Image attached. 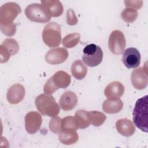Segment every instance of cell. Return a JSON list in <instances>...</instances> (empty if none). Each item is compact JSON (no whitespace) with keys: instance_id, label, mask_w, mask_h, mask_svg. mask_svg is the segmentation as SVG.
<instances>
[{"instance_id":"obj_1","label":"cell","mask_w":148,"mask_h":148,"mask_svg":"<svg viewBox=\"0 0 148 148\" xmlns=\"http://www.w3.org/2000/svg\"><path fill=\"white\" fill-rule=\"evenodd\" d=\"M147 95L138 99L133 110V121L135 125L141 131L147 132L148 101Z\"/></svg>"},{"instance_id":"obj_2","label":"cell","mask_w":148,"mask_h":148,"mask_svg":"<svg viewBox=\"0 0 148 148\" xmlns=\"http://www.w3.org/2000/svg\"><path fill=\"white\" fill-rule=\"evenodd\" d=\"M35 103L38 110L43 116L54 117L60 112V106L51 95L40 94L36 97Z\"/></svg>"},{"instance_id":"obj_3","label":"cell","mask_w":148,"mask_h":148,"mask_svg":"<svg viewBox=\"0 0 148 148\" xmlns=\"http://www.w3.org/2000/svg\"><path fill=\"white\" fill-rule=\"evenodd\" d=\"M42 39L49 47L58 46L61 42L60 25L55 22L47 24L43 30Z\"/></svg>"},{"instance_id":"obj_4","label":"cell","mask_w":148,"mask_h":148,"mask_svg":"<svg viewBox=\"0 0 148 148\" xmlns=\"http://www.w3.org/2000/svg\"><path fill=\"white\" fill-rule=\"evenodd\" d=\"M25 14L28 20L36 23H46L51 18L47 9L40 3H32L28 5L25 9Z\"/></svg>"},{"instance_id":"obj_5","label":"cell","mask_w":148,"mask_h":148,"mask_svg":"<svg viewBox=\"0 0 148 148\" xmlns=\"http://www.w3.org/2000/svg\"><path fill=\"white\" fill-rule=\"evenodd\" d=\"M83 61L88 66H96L102 61L103 51L101 48L95 44L87 45L83 49Z\"/></svg>"},{"instance_id":"obj_6","label":"cell","mask_w":148,"mask_h":148,"mask_svg":"<svg viewBox=\"0 0 148 148\" xmlns=\"http://www.w3.org/2000/svg\"><path fill=\"white\" fill-rule=\"evenodd\" d=\"M20 6L14 2H8L0 8V25H7L13 21L21 13Z\"/></svg>"},{"instance_id":"obj_7","label":"cell","mask_w":148,"mask_h":148,"mask_svg":"<svg viewBox=\"0 0 148 148\" xmlns=\"http://www.w3.org/2000/svg\"><path fill=\"white\" fill-rule=\"evenodd\" d=\"M126 46V40L123 33L120 30H114L110 34L108 46L110 51L114 54H121Z\"/></svg>"},{"instance_id":"obj_8","label":"cell","mask_w":148,"mask_h":148,"mask_svg":"<svg viewBox=\"0 0 148 148\" xmlns=\"http://www.w3.org/2000/svg\"><path fill=\"white\" fill-rule=\"evenodd\" d=\"M68 57V52L64 47L49 50L45 55L46 61L51 65H57L65 62Z\"/></svg>"},{"instance_id":"obj_9","label":"cell","mask_w":148,"mask_h":148,"mask_svg":"<svg viewBox=\"0 0 148 148\" xmlns=\"http://www.w3.org/2000/svg\"><path fill=\"white\" fill-rule=\"evenodd\" d=\"M122 61L127 68H135L140 64V54L136 48L129 47L124 51Z\"/></svg>"},{"instance_id":"obj_10","label":"cell","mask_w":148,"mask_h":148,"mask_svg":"<svg viewBox=\"0 0 148 148\" xmlns=\"http://www.w3.org/2000/svg\"><path fill=\"white\" fill-rule=\"evenodd\" d=\"M42 122L41 115L37 112H30L25 117V128L30 134L36 133L40 128Z\"/></svg>"},{"instance_id":"obj_11","label":"cell","mask_w":148,"mask_h":148,"mask_svg":"<svg viewBox=\"0 0 148 148\" xmlns=\"http://www.w3.org/2000/svg\"><path fill=\"white\" fill-rule=\"evenodd\" d=\"M147 74L146 69L139 67L131 73V81L134 88L138 90H143L146 87L148 83Z\"/></svg>"},{"instance_id":"obj_12","label":"cell","mask_w":148,"mask_h":148,"mask_svg":"<svg viewBox=\"0 0 148 148\" xmlns=\"http://www.w3.org/2000/svg\"><path fill=\"white\" fill-rule=\"evenodd\" d=\"M25 94V88L22 84H13L8 90L6 94L7 100L11 104L18 103L24 99Z\"/></svg>"},{"instance_id":"obj_13","label":"cell","mask_w":148,"mask_h":148,"mask_svg":"<svg viewBox=\"0 0 148 148\" xmlns=\"http://www.w3.org/2000/svg\"><path fill=\"white\" fill-rule=\"evenodd\" d=\"M77 103V97L75 92L67 91L64 92L59 99L60 108L65 111L73 109Z\"/></svg>"},{"instance_id":"obj_14","label":"cell","mask_w":148,"mask_h":148,"mask_svg":"<svg viewBox=\"0 0 148 148\" xmlns=\"http://www.w3.org/2000/svg\"><path fill=\"white\" fill-rule=\"evenodd\" d=\"M123 108V102L120 98H109L102 103L103 110L108 114H114L120 112Z\"/></svg>"},{"instance_id":"obj_15","label":"cell","mask_w":148,"mask_h":148,"mask_svg":"<svg viewBox=\"0 0 148 148\" xmlns=\"http://www.w3.org/2000/svg\"><path fill=\"white\" fill-rule=\"evenodd\" d=\"M117 131L121 135L129 137L132 136L135 132V127L133 123L127 119H121L116 123Z\"/></svg>"},{"instance_id":"obj_16","label":"cell","mask_w":148,"mask_h":148,"mask_svg":"<svg viewBox=\"0 0 148 148\" xmlns=\"http://www.w3.org/2000/svg\"><path fill=\"white\" fill-rule=\"evenodd\" d=\"M124 92V86L119 82L114 81L110 83L105 88L104 94L108 98L121 97Z\"/></svg>"},{"instance_id":"obj_17","label":"cell","mask_w":148,"mask_h":148,"mask_svg":"<svg viewBox=\"0 0 148 148\" xmlns=\"http://www.w3.org/2000/svg\"><path fill=\"white\" fill-rule=\"evenodd\" d=\"M41 3L47 9L51 17H58L63 13V6L58 0L41 1Z\"/></svg>"},{"instance_id":"obj_18","label":"cell","mask_w":148,"mask_h":148,"mask_svg":"<svg viewBox=\"0 0 148 148\" xmlns=\"http://www.w3.org/2000/svg\"><path fill=\"white\" fill-rule=\"evenodd\" d=\"M51 77L57 89L66 88L71 83L70 75L63 71L57 72Z\"/></svg>"},{"instance_id":"obj_19","label":"cell","mask_w":148,"mask_h":148,"mask_svg":"<svg viewBox=\"0 0 148 148\" xmlns=\"http://www.w3.org/2000/svg\"><path fill=\"white\" fill-rule=\"evenodd\" d=\"M71 69L73 76L78 80L84 78L87 72L86 65L80 60H77L72 63Z\"/></svg>"},{"instance_id":"obj_20","label":"cell","mask_w":148,"mask_h":148,"mask_svg":"<svg viewBox=\"0 0 148 148\" xmlns=\"http://www.w3.org/2000/svg\"><path fill=\"white\" fill-rule=\"evenodd\" d=\"M59 140L66 145H71L76 143L79 136L76 131H62L58 134Z\"/></svg>"},{"instance_id":"obj_21","label":"cell","mask_w":148,"mask_h":148,"mask_svg":"<svg viewBox=\"0 0 148 148\" xmlns=\"http://www.w3.org/2000/svg\"><path fill=\"white\" fill-rule=\"evenodd\" d=\"M79 128L84 129L87 128L90 124L89 112L80 109L76 111L75 116Z\"/></svg>"},{"instance_id":"obj_22","label":"cell","mask_w":148,"mask_h":148,"mask_svg":"<svg viewBox=\"0 0 148 148\" xmlns=\"http://www.w3.org/2000/svg\"><path fill=\"white\" fill-rule=\"evenodd\" d=\"M62 131H76L79 127L73 116H68L63 118L61 120Z\"/></svg>"},{"instance_id":"obj_23","label":"cell","mask_w":148,"mask_h":148,"mask_svg":"<svg viewBox=\"0 0 148 148\" xmlns=\"http://www.w3.org/2000/svg\"><path fill=\"white\" fill-rule=\"evenodd\" d=\"M80 35L79 33L68 34L62 39V45L65 47L72 48L76 46L79 42Z\"/></svg>"},{"instance_id":"obj_24","label":"cell","mask_w":148,"mask_h":148,"mask_svg":"<svg viewBox=\"0 0 148 148\" xmlns=\"http://www.w3.org/2000/svg\"><path fill=\"white\" fill-rule=\"evenodd\" d=\"M90 123L94 126L99 127L106 120V117L104 113L98 111L89 112Z\"/></svg>"},{"instance_id":"obj_25","label":"cell","mask_w":148,"mask_h":148,"mask_svg":"<svg viewBox=\"0 0 148 148\" xmlns=\"http://www.w3.org/2000/svg\"><path fill=\"white\" fill-rule=\"evenodd\" d=\"M138 15V13L137 10L131 8H126L122 11L121 17L124 21L131 23L136 20Z\"/></svg>"},{"instance_id":"obj_26","label":"cell","mask_w":148,"mask_h":148,"mask_svg":"<svg viewBox=\"0 0 148 148\" xmlns=\"http://www.w3.org/2000/svg\"><path fill=\"white\" fill-rule=\"evenodd\" d=\"M1 45L7 49L11 56L16 54L19 50V46L17 42L12 38L5 39Z\"/></svg>"},{"instance_id":"obj_27","label":"cell","mask_w":148,"mask_h":148,"mask_svg":"<svg viewBox=\"0 0 148 148\" xmlns=\"http://www.w3.org/2000/svg\"><path fill=\"white\" fill-rule=\"evenodd\" d=\"M61 120L62 119L57 116L54 117L50 120L49 124L50 130L53 133L60 134L62 131Z\"/></svg>"},{"instance_id":"obj_28","label":"cell","mask_w":148,"mask_h":148,"mask_svg":"<svg viewBox=\"0 0 148 148\" xmlns=\"http://www.w3.org/2000/svg\"><path fill=\"white\" fill-rule=\"evenodd\" d=\"M58 89L54 84L51 77H50L44 86L43 91L45 94L47 95H51L54 93Z\"/></svg>"},{"instance_id":"obj_29","label":"cell","mask_w":148,"mask_h":148,"mask_svg":"<svg viewBox=\"0 0 148 148\" xmlns=\"http://www.w3.org/2000/svg\"><path fill=\"white\" fill-rule=\"evenodd\" d=\"M0 27L1 30L3 32V34L9 36H12L14 35L16 31V27L14 23H12L10 24L5 26L0 25Z\"/></svg>"},{"instance_id":"obj_30","label":"cell","mask_w":148,"mask_h":148,"mask_svg":"<svg viewBox=\"0 0 148 148\" xmlns=\"http://www.w3.org/2000/svg\"><path fill=\"white\" fill-rule=\"evenodd\" d=\"M66 22H67V24L69 25H76L78 22L77 17L75 15L74 11L72 9H69L67 10Z\"/></svg>"},{"instance_id":"obj_31","label":"cell","mask_w":148,"mask_h":148,"mask_svg":"<svg viewBox=\"0 0 148 148\" xmlns=\"http://www.w3.org/2000/svg\"><path fill=\"white\" fill-rule=\"evenodd\" d=\"M0 52H1V62H7L11 56L9 51L3 45L0 46Z\"/></svg>"},{"instance_id":"obj_32","label":"cell","mask_w":148,"mask_h":148,"mask_svg":"<svg viewBox=\"0 0 148 148\" xmlns=\"http://www.w3.org/2000/svg\"><path fill=\"white\" fill-rule=\"evenodd\" d=\"M125 5L127 8H131L136 10L142 8L143 1H124Z\"/></svg>"}]
</instances>
